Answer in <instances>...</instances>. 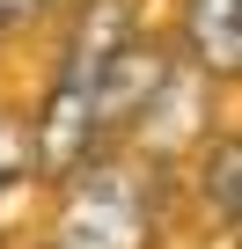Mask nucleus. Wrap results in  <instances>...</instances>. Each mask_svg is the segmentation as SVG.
Wrapping results in <instances>:
<instances>
[{
	"mask_svg": "<svg viewBox=\"0 0 242 249\" xmlns=\"http://www.w3.org/2000/svg\"><path fill=\"white\" fill-rule=\"evenodd\" d=\"M176 198V169L132 154V147H103L81 161L66 183H52V249H162Z\"/></svg>",
	"mask_w": 242,
	"mask_h": 249,
	"instance_id": "1",
	"label": "nucleus"
},
{
	"mask_svg": "<svg viewBox=\"0 0 242 249\" xmlns=\"http://www.w3.org/2000/svg\"><path fill=\"white\" fill-rule=\"evenodd\" d=\"M162 30L198 73H213L220 88H242V0H169Z\"/></svg>",
	"mask_w": 242,
	"mask_h": 249,
	"instance_id": "2",
	"label": "nucleus"
},
{
	"mask_svg": "<svg viewBox=\"0 0 242 249\" xmlns=\"http://www.w3.org/2000/svg\"><path fill=\"white\" fill-rule=\"evenodd\" d=\"M176 191H184L220 234L242 242V124H213L205 147L176 169Z\"/></svg>",
	"mask_w": 242,
	"mask_h": 249,
	"instance_id": "3",
	"label": "nucleus"
},
{
	"mask_svg": "<svg viewBox=\"0 0 242 249\" xmlns=\"http://www.w3.org/2000/svg\"><path fill=\"white\" fill-rule=\"evenodd\" d=\"M37 191V103L30 95H0V198Z\"/></svg>",
	"mask_w": 242,
	"mask_h": 249,
	"instance_id": "4",
	"label": "nucleus"
},
{
	"mask_svg": "<svg viewBox=\"0 0 242 249\" xmlns=\"http://www.w3.org/2000/svg\"><path fill=\"white\" fill-rule=\"evenodd\" d=\"M59 15H66V0H0V22H8L22 44H30V37H52Z\"/></svg>",
	"mask_w": 242,
	"mask_h": 249,
	"instance_id": "5",
	"label": "nucleus"
},
{
	"mask_svg": "<svg viewBox=\"0 0 242 249\" xmlns=\"http://www.w3.org/2000/svg\"><path fill=\"white\" fill-rule=\"evenodd\" d=\"M15 44H22V37H15L8 22H0V66H8V59H15Z\"/></svg>",
	"mask_w": 242,
	"mask_h": 249,
	"instance_id": "6",
	"label": "nucleus"
},
{
	"mask_svg": "<svg viewBox=\"0 0 242 249\" xmlns=\"http://www.w3.org/2000/svg\"><path fill=\"white\" fill-rule=\"evenodd\" d=\"M37 249H52V242H37Z\"/></svg>",
	"mask_w": 242,
	"mask_h": 249,
	"instance_id": "7",
	"label": "nucleus"
},
{
	"mask_svg": "<svg viewBox=\"0 0 242 249\" xmlns=\"http://www.w3.org/2000/svg\"><path fill=\"white\" fill-rule=\"evenodd\" d=\"M0 249H8V242H0Z\"/></svg>",
	"mask_w": 242,
	"mask_h": 249,
	"instance_id": "8",
	"label": "nucleus"
}]
</instances>
